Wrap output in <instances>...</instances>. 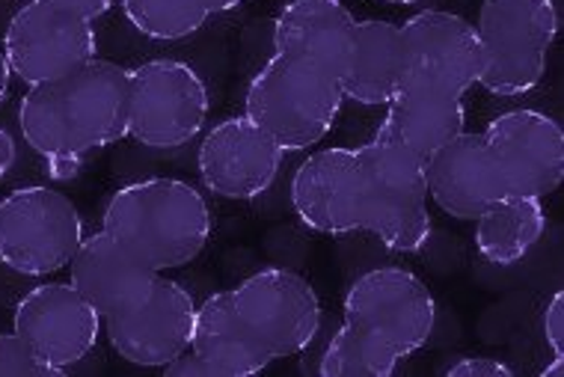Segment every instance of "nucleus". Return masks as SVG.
Wrapping results in <instances>:
<instances>
[{
  "label": "nucleus",
  "mask_w": 564,
  "mask_h": 377,
  "mask_svg": "<svg viewBox=\"0 0 564 377\" xmlns=\"http://www.w3.org/2000/svg\"><path fill=\"white\" fill-rule=\"evenodd\" d=\"M128 93L131 68L89 60L66 78L28 87L19 105L21 137L42 161L87 158L128 137Z\"/></svg>",
  "instance_id": "obj_1"
},
{
  "label": "nucleus",
  "mask_w": 564,
  "mask_h": 377,
  "mask_svg": "<svg viewBox=\"0 0 564 377\" xmlns=\"http://www.w3.org/2000/svg\"><path fill=\"white\" fill-rule=\"evenodd\" d=\"M101 229L164 273L203 256L215 220L199 187L173 175H152L113 191Z\"/></svg>",
  "instance_id": "obj_2"
},
{
  "label": "nucleus",
  "mask_w": 564,
  "mask_h": 377,
  "mask_svg": "<svg viewBox=\"0 0 564 377\" xmlns=\"http://www.w3.org/2000/svg\"><path fill=\"white\" fill-rule=\"evenodd\" d=\"M339 78L312 60L273 54L243 93V114L280 146L282 152H310L339 122Z\"/></svg>",
  "instance_id": "obj_3"
},
{
  "label": "nucleus",
  "mask_w": 564,
  "mask_h": 377,
  "mask_svg": "<svg viewBox=\"0 0 564 377\" xmlns=\"http://www.w3.org/2000/svg\"><path fill=\"white\" fill-rule=\"evenodd\" d=\"M558 28L555 0H481L476 21L481 42L478 87L497 98L532 93L544 80Z\"/></svg>",
  "instance_id": "obj_4"
},
{
  "label": "nucleus",
  "mask_w": 564,
  "mask_h": 377,
  "mask_svg": "<svg viewBox=\"0 0 564 377\" xmlns=\"http://www.w3.org/2000/svg\"><path fill=\"white\" fill-rule=\"evenodd\" d=\"M366 182V233L392 252H419L431 241L425 161L375 134L357 149Z\"/></svg>",
  "instance_id": "obj_5"
},
{
  "label": "nucleus",
  "mask_w": 564,
  "mask_h": 377,
  "mask_svg": "<svg viewBox=\"0 0 564 377\" xmlns=\"http://www.w3.org/2000/svg\"><path fill=\"white\" fill-rule=\"evenodd\" d=\"M78 205L48 184L15 187L0 200V265L19 277H51L68 268L84 241Z\"/></svg>",
  "instance_id": "obj_6"
},
{
  "label": "nucleus",
  "mask_w": 564,
  "mask_h": 377,
  "mask_svg": "<svg viewBox=\"0 0 564 377\" xmlns=\"http://www.w3.org/2000/svg\"><path fill=\"white\" fill-rule=\"evenodd\" d=\"M208 87L191 63L155 57L131 68L128 137L143 149H182L208 122Z\"/></svg>",
  "instance_id": "obj_7"
},
{
  "label": "nucleus",
  "mask_w": 564,
  "mask_h": 377,
  "mask_svg": "<svg viewBox=\"0 0 564 377\" xmlns=\"http://www.w3.org/2000/svg\"><path fill=\"white\" fill-rule=\"evenodd\" d=\"M341 319L380 338L399 359H408L434 336L437 300L429 282L419 280L413 271L383 265L350 282L341 303Z\"/></svg>",
  "instance_id": "obj_8"
},
{
  "label": "nucleus",
  "mask_w": 564,
  "mask_h": 377,
  "mask_svg": "<svg viewBox=\"0 0 564 377\" xmlns=\"http://www.w3.org/2000/svg\"><path fill=\"white\" fill-rule=\"evenodd\" d=\"M229 291L241 321L271 359L297 357L322 330V298L292 268H262Z\"/></svg>",
  "instance_id": "obj_9"
},
{
  "label": "nucleus",
  "mask_w": 564,
  "mask_h": 377,
  "mask_svg": "<svg viewBox=\"0 0 564 377\" xmlns=\"http://www.w3.org/2000/svg\"><path fill=\"white\" fill-rule=\"evenodd\" d=\"M3 54L12 78L24 87L51 84L98 57L96 21L51 7L45 0H24L3 33Z\"/></svg>",
  "instance_id": "obj_10"
},
{
  "label": "nucleus",
  "mask_w": 564,
  "mask_h": 377,
  "mask_svg": "<svg viewBox=\"0 0 564 377\" xmlns=\"http://www.w3.org/2000/svg\"><path fill=\"white\" fill-rule=\"evenodd\" d=\"M12 330L54 375H63L96 351L105 319L72 282H42L19 298Z\"/></svg>",
  "instance_id": "obj_11"
},
{
  "label": "nucleus",
  "mask_w": 564,
  "mask_h": 377,
  "mask_svg": "<svg viewBox=\"0 0 564 377\" xmlns=\"http://www.w3.org/2000/svg\"><path fill=\"white\" fill-rule=\"evenodd\" d=\"M481 137L506 194L544 200L558 191L564 179V131L550 114L532 107L506 110L487 122Z\"/></svg>",
  "instance_id": "obj_12"
},
{
  "label": "nucleus",
  "mask_w": 564,
  "mask_h": 377,
  "mask_svg": "<svg viewBox=\"0 0 564 377\" xmlns=\"http://www.w3.org/2000/svg\"><path fill=\"white\" fill-rule=\"evenodd\" d=\"M401 28L404 68L413 87L467 96L481 78L476 24L448 10H419Z\"/></svg>",
  "instance_id": "obj_13"
},
{
  "label": "nucleus",
  "mask_w": 564,
  "mask_h": 377,
  "mask_svg": "<svg viewBox=\"0 0 564 377\" xmlns=\"http://www.w3.org/2000/svg\"><path fill=\"white\" fill-rule=\"evenodd\" d=\"M292 208L318 235L366 233V182L357 149H318L292 175Z\"/></svg>",
  "instance_id": "obj_14"
},
{
  "label": "nucleus",
  "mask_w": 564,
  "mask_h": 377,
  "mask_svg": "<svg viewBox=\"0 0 564 377\" xmlns=\"http://www.w3.org/2000/svg\"><path fill=\"white\" fill-rule=\"evenodd\" d=\"M280 146L256 126L253 119L241 117L220 119L208 128L196 152V170L208 194L229 203H250L268 194L282 166Z\"/></svg>",
  "instance_id": "obj_15"
},
{
  "label": "nucleus",
  "mask_w": 564,
  "mask_h": 377,
  "mask_svg": "<svg viewBox=\"0 0 564 377\" xmlns=\"http://www.w3.org/2000/svg\"><path fill=\"white\" fill-rule=\"evenodd\" d=\"M194 319V294L182 282L158 277L137 306L105 319V333L119 359L140 368H164L191 348Z\"/></svg>",
  "instance_id": "obj_16"
},
{
  "label": "nucleus",
  "mask_w": 564,
  "mask_h": 377,
  "mask_svg": "<svg viewBox=\"0 0 564 377\" xmlns=\"http://www.w3.org/2000/svg\"><path fill=\"white\" fill-rule=\"evenodd\" d=\"M161 273L105 229L84 235L68 261V282L96 306L101 319L128 312L147 298Z\"/></svg>",
  "instance_id": "obj_17"
},
{
  "label": "nucleus",
  "mask_w": 564,
  "mask_h": 377,
  "mask_svg": "<svg viewBox=\"0 0 564 377\" xmlns=\"http://www.w3.org/2000/svg\"><path fill=\"white\" fill-rule=\"evenodd\" d=\"M425 184L431 203L455 220H476L487 205L508 196L481 131H464L437 149L425 161Z\"/></svg>",
  "instance_id": "obj_18"
},
{
  "label": "nucleus",
  "mask_w": 564,
  "mask_h": 377,
  "mask_svg": "<svg viewBox=\"0 0 564 377\" xmlns=\"http://www.w3.org/2000/svg\"><path fill=\"white\" fill-rule=\"evenodd\" d=\"M336 78L345 101H357L362 107L390 105L408 84L399 24L383 19L357 21Z\"/></svg>",
  "instance_id": "obj_19"
},
{
  "label": "nucleus",
  "mask_w": 564,
  "mask_h": 377,
  "mask_svg": "<svg viewBox=\"0 0 564 377\" xmlns=\"http://www.w3.org/2000/svg\"><path fill=\"white\" fill-rule=\"evenodd\" d=\"M464 131H467L464 96L404 84L399 96L387 105V117L375 134L387 137L422 161H429L437 149L452 143Z\"/></svg>",
  "instance_id": "obj_20"
},
{
  "label": "nucleus",
  "mask_w": 564,
  "mask_h": 377,
  "mask_svg": "<svg viewBox=\"0 0 564 377\" xmlns=\"http://www.w3.org/2000/svg\"><path fill=\"white\" fill-rule=\"evenodd\" d=\"M354 28L357 19L341 0H292L273 19V54L312 60L336 75Z\"/></svg>",
  "instance_id": "obj_21"
},
{
  "label": "nucleus",
  "mask_w": 564,
  "mask_h": 377,
  "mask_svg": "<svg viewBox=\"0 0 564 377\" xmlns=\"http://www.w3.org/2000/svg\"><path fill=\"white\" fill-rule=\"evenodd\" d=\"M191 351L220 377L259 375L273 363L235 310L232 291H215L196 303Z\"/></svg>",
  "instance_id": "obj_22"
},
{
  "label": "nucleus",
  "mask_w": 564,
  "mask_h": 377,
  "mask_svg": "<svg viewBox=\"0 0 564 377\" xmlns=\"http://www.w3.org/2000/svg\"><path fill=\"white\" fill-rule=\"evenodd\" d=\"M473 223H476L478 256L494 268H511L520 265L544 238V200L508 194L487 205Z\"/></svg>",
  "instance_id": "obj_23"
},
{
  "label": "nucleus",
  "mask_w": 564,
  "mask_h": 377,
  "mask_svg": "<svg viewBox=\"0 0 564 377\" xmlns=\"http://www.w3.org/2000/svg\"><path fill=\"white\" fill-rule=\"evenodd\" d=\"M399 363L380 338L354 324H341L322 351L315 371L322 377H390Z\"/></svg>",
  "instance_id": "obj_24"
},
{
  "label": "nucleus",
  "mask_w": 564,
  "mask_h": 377,
  "mask_svg": "<svg viewBox=\"0 0 564 377\" xmlns=\"http://www.w3.org/2000/svg\"><path fill=\"white\" fill-rule=\"evenodd\" d=\"M131 28L155 42H178L208 24V0H119Z\"/></svg>",
  "instance_id": "obj_25"
},
{
  "label": "nucleus",
  "mask_w": 564,
  "mask_h": 377,
  "mask_svg": "<svg viewBox=\"0 0 564 377\" xmlns=\"http://www.w3.org/2000/svg\"><path fill=\"white\" fill-rule=\"evenodd\" d=\"M0 377H54V371L30 351L15 330H10L0 333Z\"/></svg>",
  "instance_id": "obj_26"
},
{
  "label": "nucleus",
  "mask_w": 564,
  "mask_h": 377,
  "mask_svg": "<svg viewBox=\"0 0 564 377\" xmlns=\"http://www.w3.org/2000/svg\"><path fill=\"white\" fill-rule=\"evenodd\" d=\"M443 375L446 377H511V366L506 363H499L494 357H464L455 359L452 366L443 368Z\"/></svg>",
  "instance_id": "obj_27"
},
{
  "label": "nucleus",
  "mask_w": 564,
  "mask_h": 377,
  "mask_svg": "<svg viewBox=\"0 0 564 377\" xmlns=\"http://www.w3.org/2000/svg\"><path fill=\"white\" fill-rule=\"evenodd\" d=\"M541 327H544V338L553 357H564V294L555 291L550 303L544 306V315H541Z\"/></svg>",
  "instance_id": "obj_28"
},
{
  "label": "nucleus",
  "mask_w": 564,
  "mask_h": 377,
  "mask_svg": "<svg viewBox=\"0 0 564 377\" xmlns=\"http://www.w3.org/2000/svg\"><path fill=\"white\" fill-rule=\"evenodd\" d=\"M164 375L166 377H220L215 368L208 366L203 357H196L191 348H187L185 354H178L173 363H166Z\"/></svg>",
  "instance_id": "obj_29"
},
{
  "label": "nucleus",
  "mask_w": 564,
  "mask_h": 377,
  "mask_svg": "<svg viewBox=\"0 0 564 377\" xmlns=\"http://www.w3.org/2000/svg\"><path fill=\"white\" fill-rule=\"evenodd\" d=\"M51 7H59V10H68L80 15V19L96 21L101 15H108L113 7H117V0H45Z\"/></svg>",
  "instance_id": "obj_30"
},
{
  "label": "nucleus",
  "mask_w": 564,
  "mask_h": 377,
  "mask_svg": "<svg viewBox=\"0 0 564 377\" xmlns=\"http://www.w3.org/2000/svg\"><path fill=\"white\" fill-rule=\"evenodd\" d=\"M80 170H84V158L80 155L45 158V173H48L54 182H72V179H78Z\"/></svg>",
  "instance_id": "obj_31"
},
{
  "label": "nucleus",
  "mask_w": 564,
  "mask_h": 377,
  "mask_svg": "<svg viewBox=\"0 0 564 377\" xmlns=\"http://www.w3.org/2000/svg\"><path fill=\"white\" fill-rule=\"evenodd\" d=\"M15 164H19V143L7 128L0 126V179H7Z\"/></svg>",
  "instance_id": "obj_32"
},
{
  "label": "nucleus",
  "mask_w": 564,
  "mask_h": 377,
  "mask_svg": "<svg viewBox=\"0 0 564 377\" xmlns=\"http://www.w3.org/2000/svg\"><path fill=\"white\" fill-rule=\"evenodd\" d=\"M10 87H12V68L7 54H3V45H0V105H3L7 96H10Z\"/></svg>",
  "instance_id": "obj_33"
},
{
  "label": "nucleus",
  "mask_w": 564,
  "mask_h": 377,
  "mask_svg": "<svg viewBox=\"0 0 564 377\" xmlns=\"http://www.w3.org/2000/svg\"><path fill=\"white\" fill-rule=\"evenodd\" d=\"M241 3L243 0H208V10H212V15H220V12H232Z\"/></svg>",
  "instance_id": "obj_34"
},
{
  "label": "nucleus",
  "mask_w": 564,
  "mask_h": 377,
  "mask_svg": "<svg viewBox=\"0 0 564 377\" xmlns=\"http://www.w3.org/2000/svg\"><path fill=\"white\" fill-rule=\"evenodd\" d=\"M564 375V357H553L550 366L541 368V377H562Z\"/></svg>",
  "instance_id": "obj_35"
},
{
  "label": "nucleus",
  "mask_w": 564,
  "mask_h": 377,
  "mask_svg": "<svg viewBox=\"0 0 564 377\" xmlns=\"http://www.w3.org/2000/svg\"><path fill=\"white\" fill-rule=\"evenodd\" d=\"M380 3H392V7H416L422 0H380Z\"/></svg>",
  "instance_id": "obj_36"
}]
</instances>
